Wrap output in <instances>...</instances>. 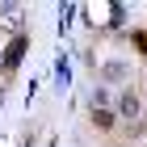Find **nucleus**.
<instances>
[{
    "label": "nucleus",
    "instance_id": "obj_4",
    "mask_svg": "<svg viewBox=\"0 0 147 147\" xmlns=\"http://www.w3.org/2000/svg\"><path fill=\"white\" fill-rule=\"evenodd\" d=\"M113 122H118V113H113V109H92V126H97V130H109Z\"/></svg>",
    "mask_w": 147,
    "mask_h": 147
},
{
    "label": "nucleus",
    "instance_id": "obj_2",
    "mask_svg": "<svg viewBox=\"0 0 147 147\" xmlns=\"http://www.w3.org/2000/svg\"><path fill=\"white\" fill-rule=\"evenodd\" d=\"M118 118H139V97H135L130 88L118 97Z\"/></svg>",
    "mask_w": 147,
    "mask_h": 147
},
{
    "label": "nucleus",
    "instance_id": "obj_5",
    "mask_svg": "<svg viewBox=\"0 0 147 147\" xmlns=\"http://www.w3.org/2000/svg\"><path fill=\"white\" fill-rule=\"evenodd\" d=\"M101 76H105V80H122V76H126V67H122V63H105Z\"/></svg>",
    "mask_w": 147,
    "mask_h": 147
},
{
    "label": "nucleus",
    "instance_id": "obj_3",
    "mask_svg": "<svg viewBox=\"0 0 147 147\" xmlns=\"http://www.w3.org/2000/svg\"><path fill=\"white\" fill-rule=\"evenodd\" d=\"M67 84H71V63H67V59H59V63H55V88L67 92Z\"/></svg>",
    "mask_w": 147,
    "mask_h": 147
},
{
    "label": "nucleus",
    "instance_id": "obj_7",
    "mask_svg": "<svg viewBox=\"0 0 147 147\" xmlns=\"http://www.w3.org/2000/svg\"><path fill=\"white\" fill-rule=\"evenodd\" d=\"M135 42H139V51L147 55V34H135Z\"/></svg>",
    "mask_w": 147,
    "mask_h": 147
},
{
    "label": "nucleus",
    "instance_id": "obj_6",
    "mask_svg": "<svg viewBox=\"0 0 147 147\" xmlns=\"http://www.w3.org/2000/svg\"><path fill=\"white\" fill-rule=\"evenodd\" d=\"M105 101H109V92H105V88H92V109H105Z\"/></svg>",
    "mask_w": 147,
    "mask_h": 147
},
{
    "label": "nucleus",
    "instance_id": "obj_1",
    "mask_svg": "<svg viewBox=\"0 0 147 147\" xmlns=\"http://www.w3.org/2000/svg\"><path fill=\"white\" fill-rule=\"evenodd\" d=\"M25 46H30V42H25V34H17V38H13V42H9V51L0 55V67H4V71H13V67H17V63H21V55H25Z\"/></svg>",
    "mask_w": 147,
    "mask_h": 147
}]
</instances>
